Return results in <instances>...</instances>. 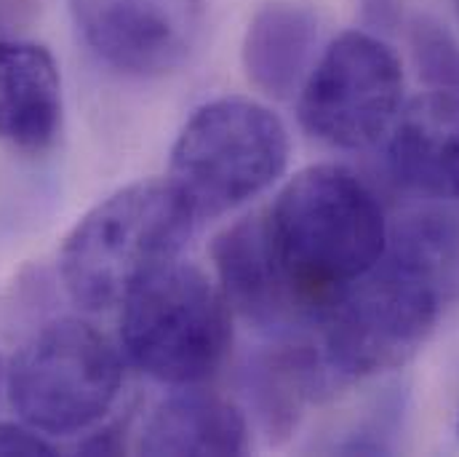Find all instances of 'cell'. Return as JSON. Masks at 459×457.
Masks as SVG:
<instances>
[{"instance_id":"d6986e66","label":"cell","mask_w":459,"mask_h":457,"mask_svg":"<svg viewBox=\"0 0 459 457\" xmlns=\"http://www.w3.org/2000/svg\"><path fill=\"white\" fill-rule=\"evenodd\" d=\"M366 13L371 24H390L395 16L393 0H366Z\"/></svg>"},{"instance_id":"3957f363","label":"cell","mask_w":459,"mask_h":457,"mask_svg":"<svg viewBox=\"0 0 459 457\" xmlns=\"http://www.w3.org/2000/svg\"><path fill=\"white\" fill-rule=\"evenodd\" d=\"M120 345L152 380L193 388L214 377L232 345L222 289L195 265L171 262L120 303Z\"/></svg>"},{"instance_id":"8992f818","label":"cell","mask_w":459,"mask_h":457,"mask_svg":"<svg viewBox=\"0 0 459 457\" xmlns=\"http://www.w3.org/2000/svg\"><path fill=\"white\" fill-rule=\"evenodd\" d=\"M123 385L120 353L94 324L59 319L35 332L5 366V391L19 420L43 436L94 428Z\"/></svg>"},{"instance_id":"5bb4252c","label":"cell","mask_w":459,"mask_h":457,"mask_svg":"<svg viewBox=\"0 0 459 457\" xmlns=\"http://www.w3.org/2000/svg\"><path fill=\"white\" fill-rule=\"evenodd\" d=\"M318 19L302 5H264L243 35V67L248 81L275 100L302 89L316 65Z\"/></svg>"},{"instance_id":"277c9868","label":"cell","mask_w":459,"mask_h":457,"mask_svg":"<svg viewBox=\"0 0 459 457\" xmlns=\"http://www.w3.org/2000/svg\"><path fill=\"white\" fill-rule=\"evenodd\" d=\"M289 131L259 102H206L182 126L169 161V182L201 220L222 217L264 193L289 163Z\"/></svg>"},{"instance_id":"7c38bea8","label":"cell","mask_w":459,"mask_h":457,"mask_svg":"<svg viewBox=\"0 0 459 457\" xmlns=\"http://www.w3.org/2000/svg\"><path fill=\"white\" fill-rule=\"evenodd\" d=\"M65 120L62 73L35 40L0 38V139L24 155L48 153Z\"/></svg>"},{"instance_id":"ba28073f","label":"cell","mask_w":459,"mask_h":457,"mask_svg":"<svg viewBox=\"0 0 459 457\" xmlns=\"http://www.w3.org/2000/svg\"><path fill=\"white\" fill-rule=\"evenodd\" d=\"M89 48L136 78H158L182 67L195 51L204 0H67Z\"/></svg>"},{"instance_id":"9a60e30c","label":"cell","mask_w":459,"mask_h":457,"mask_svg":"<svg viewBox=\"0 0 459 457\" xmlns=\"http://www.w3.org/2000/svg\"><path fill=\"white\" fill-rule=\"evenodd\" d=\"M398 268L433 286L441 300H459V204L433 201L387 225L385 254Z\"/></svg>"},{"instance_id":"30bf717a","label":"cell","mask_w":459,"mask_h":457,"mask_svg":"<svg viewBox=\"0 0 459 457\" xmlns=\"http://www.w3.org/2000/svg\"><path fill=\"white\" fill-rule=\"evenodd\" d=\"M387 166L411 193L459 204V92H428L387 131Z\"/></svg>"},{"instance_id":"4fadbf2b","label":"cell","mask_w":459,"mask_h":457,"mask_svg":"<svg viewBox=\"0 0 459 457\" xmlns=\"http://www.w3.org/2000/svg\"><path fill=\"white\" fill-rule=\"evenodd\" d=\"M248 450V423L228 399L182 388L163 399L147 417L139 453L144 455H243Z\"/></svg>"},{"instance_id":"2e32d148","label":"cell","mask_w":459,"mask_h":457,"mask_svg":"<svg viewBox=\"0 0 459 457\" xmlns=\"http://www.w3.org/2000/svg\"><path fill=\"white\" fill-rule=\"evenodd\" d=\"M414 65L433 92H459V40L446 24L417 16L409 30Z\"/></svg>"},{"instance_id":"e0dca14e","label":"cell","mask_w":459,"mask_h":457,"mask_svg":"<svg viewBox=\"0 0 459 457\" xmlns=\"http://www.w3.org/2000/svg\"><path fill=\"white\" fill-rule=\"evenodd\" d=\"M0 455L48 457L56 455V447L27 423H0Z\"/></svg>"},{"instance_id":"5b68a950","label":"cell","mask_w":459,"mask_h":457,"mask_svg":"<svg viewBox=\"0 0 459 457\" xmlns=\"http://www.w3.org/2000/svg\"><path fill=\"white\" fill-rule=\"evenodd\" d=\"M446 303L422 278L382 257L366 276L334 294L316 319V343L340 385L409 364Z\"/></svg>"},{"instance_id":"ac0fdd59","label":"cell","mask_w":459,"mask_h":457,"mask_svg":"<svg viewBox=\"0 0 459 457\" xmlns=\"http://www.w3.org/2000/svg\"><path fill=\"white\" fill-rule=\"evenodd\" d=\"M123 450H126V428L120 423L97 428L78 444V453L83 455H120Z\"/></svg>"},{"instance_id":"9c48e42d","label":"cell","mask_w":459,"mask_h":457,"mask_svg":"<svg viewBox=\"0 0 459 457\" xmlns=\"http://www.w3.org/2000/svg\"><path fill=\"white\" fill-rule=\"evenodd\" d=\"M220 289L230 311L270 335L316 327V316L283 276L264 225V212L248 215L225 228L212 243Z\"/></svg>"},{"instance_id":"7a4b0ae2","label":"cell","mask_w":459,"mask_h":457,"mask_svg":"<svg viewBox=\"0 0 459 457\" xmlns=\"http://www.w3.org/2000/svg\"><path fill=\"white\" fill-rule=\"evenodd\" d=\"M198 217L169 180L131 182L97 204L62 243L59 273L86 311L120 305L142 281L177 262Z\"/></svg>"},{"instance_id":"52a82bcc","label":"cell","mask_w":459,"mask_h":457,"mask_svg":"<svg viewBox=\"0 0 459 457\" xmlns=\"http://www.w3.org/2000/svg\"><path fill=\"white\" fill-rule=\"evenodd\" d=\"M403 108V67L374 32L350 30L316 59L297 113L302 128L337 150H366L393 128Z\"/></svg>"},{"instance_id":"ffe728a7","label":"cell","mask_w":459,"mask_h":457,"mask_svg":"<svg viewBox=\"0 0 459 457\" xmlns=\"http://www.w3.org/2000/svg\"><path fill=\"white\" fill-rule=\"evenodd\" d=\"M5 388V366H3V358H0V391Z\"/></svg>"},{"instance_id":"6da1fadb","label":"cell","mask_w":459,"mask_h":457,"mask_svg":"<svg viewBox=\"0 0 459 457\" xmlns=\"http://www.w3.org/2000/svg\"><path fill=\"white\" fill-rule=\"evenodd\" d=\"M264 225L283 276L318 319L334 294L382 259L390 223L355 171L316 163L281 188Z\"/></svg>"},{"instance_id":"8fae6325","label":"cell","mask_w":459,"mask_h":457,"mask_svg":"<svg viewBox=\"0 0 459 457\" xmlns=\"http://www.w3.org/2000/svg\"><path fill=\"white\" fill-rule=\"evenodd\" d=\"M248 404L273 444L286 442L305 417V409L324 401L337 388V377L324 361L316 335L305 332L278 335V340L259 350L246 366Z\"/></svg>"},{"instance_id":"44dd1931","label":"cell","mask_w":459,"mask_h":457,"mask_svg":"<svg viewBox=\"0 0 459 457\" xmlns=\"http://www.w3.org/2000/svg\"><path fill=\"white\" fill-rule=\"evenodd\" d=\"M457 13H459V0H457Z\"/></svg>"}]
</instances>
